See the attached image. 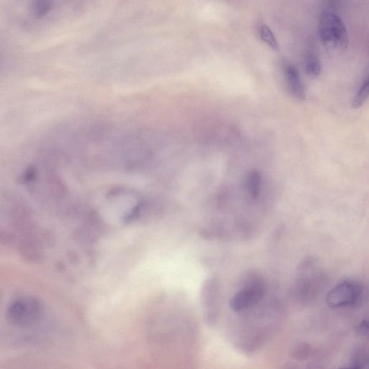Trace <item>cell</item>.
<instances>
[{
	"label": "cell",
	"instance_id": "obj_4",
	"mask_svg": "<svg viewBox=\"0 0 369 369\" xmlns=\"http://www.w3.org/2000/svg\"><path fill=\"white\" fill-rule=\"evenodd\" d=\"M362 295L363 287L359 282L345 281L337 285L328 293L327 303L333 309L352 306L357 304Z\"/></svg>",
	"mask_w": 369,
	"mask_h": 369
},
{
	"label": "cell",
	"instance_id": "obj_15",
	"mask_svg": "<svg viewBox=\"0 0 369 369\" xmlns=\"http://www.w3.org/2000/svg\"><path fill=\"white\" fill-rule=\"evenodd\" d=\"M368 324L366 320H363L356 327V333L360 336H366L368 333Z\"/></svg>",
	"mask_w": 369,
	"mask_h": 369
},
{
	"label": "cell",
	"instance_id": "obj_10",
	"mask_svg": "<svg viewBox=\"0 0 369 369\" xmlns=\"http://www.w3.org/2000/svg\"><path fill=\"white\" fill-rule=\"evenodd\" d=\"M29 10L33 17L43 18L54 10V6L49 1H38L33 3Z\"/></svg>",
	"mask_w": 369,
	"mask_h": 369
},
{
	"label": "cell",
	"instance_id": "obj_14",
	"mask_svg": "<svg viewBox=\"0 0 369 369\" xmlns=\"http://www.w3.org/2000/svg\"><path fill=\"white\" fill-rule=\"evenodd\" d=\"M13 241V236L4 230H0V244H10Z\"/></svg>",
	"mask_w": 369,
	"mask_h": 369
},
{
	"label": "cell",
	"instance_id": "obj_6",
	"mask_svg": "<svg viewBox=\"0 0 369 369\" xmlns=\"http://www.w3.org/2000/svg\"><path fill=\"white\" fill-rule=\"evenodd\" d=\"M19 253L25 260L31 263L42 262L45 258L42 251L33 241L24 240L20 242Z\"/></svg>",
	"mask_w": 369,
	"mask_h": 369
},
{
	"label": "cell",
	"instance_id": "obj_5",
	"mask_svg": "<svg viewBox=\"0 0 369 369\" xmlns=\"http://www.w3.org/2000/svg\"><path fill=\"white\" fill-rule=\"evenodd\" d=\"M284 79L287 89L295 99L303 101L306 98V92L298 70L292 64L283 67Z\"/></svg>",
	"mask_w": 369,
	"mask_h": 369
},
{
	"label": "cell",
	"instance_id": "obj_3",
	"mask_svg": "<svg viewBox=\"0 0 369 369\" xmlns=\"http://www.w3.org/2000/svg\"><path fill=\"white\" fill-rule=\"evenodd\" d=\"M266 292L265 281L256 275H250L240 290L230 299L231 309L240 313L253 308L264 298Z\"/></svg>",
	"mask_w": 369,
	"mask_h": 369
},
{
	"label": "cell",
	"instance_id": "obj_11",
	"mask_svg": "<svg viewBox=\"0 0 369 369\" xmlns=\"http://www.w3.org/2000/svg\"><path fill=\"white\" fill-rule=\"evenodd\" d=\"M260 36L264 43L274 50L278 49V44L274 33L267 25H262L260 28Z\"/></svg>",
	"mask_w": 369,
	"mask_h": 369
},
{
	"label": "cell",
	"instance_id": "obj_16",
	"mask_svg": "<svg viewBox=\"0 0 369 369\" xmlns=\"http://www.w3.org/2000/svg\"><path fill=\"white\" fill-rule=\"evenodd\" d=\"M363 361H359L358 363H354L353 365L345 366L343 368H340V369H363V366L362 365Z\"/></svg>",
	"mask_w": 369,
	"mask_h": 369
},
{
	"label": "cell",
	"instance_id": "obj_8",
	"mask_svg": "<svg viewBox=\"0 0 369 369\" xmlns=\"http://www.w3.org/2000/svg\"><path fill=\"white\" fill-rule=\"evenodd\" d=\"M304 70L306 75L312 79L317 77L321 73L320 61L313 50L306 53L304 60Z\"/></svg>",
	"mask_w": 369,
	"mask_h": 369
},
{
	"label": "cell",
	"instance_id": "obj_9",
	"mask_svg": "<svg viewBox=\"0 0 369 369\" xmlns=\"http://www.w3.org/2000/svg\"><path fill=\"white\" fill-rule=\"evenodd\" d=\"M368 68L366 70V74L362 80V83L352 102V107L354 109H359L362 107L368 99V88H369V81H368Z\"/></svg>",
	"mask_w": 369,
	"mask_h": 369
},
{
	"label": "cell",
	"instance_id": "obj_13",
	"mask_svg": "<svg viewBox=\"0 0 369 369\" xmlns=\"http://www.w3.org/2000/svg\"><path fill=\"white\" fill-rule=\"evenodd\" d=\"M292 353L295 359L299 360L305 359L311 354V347L306 343H299L296 345Z\"/></svg>",
	"mask_w": 369,
	"mask_h": 369
},
{
	"label": "cell",
	"instance_id": "obj_1",
	"mask_svg": "<svg viewBox=\"0 0 369 369\" xmlns=\"http://www.w3.org/2000/svg\"><path fill=\"white\" fill-rule=\"evenodd\" d=\"M319 32L322 42L327 49L333 52H343L347 49V32L336 5L331 3L322 11Z\"/></svg>",
	"mask_w": 369,
	"mask_h": 369
},
{
	"label": "cell",
	"instance_id": "obj_2",
	"mask_svg": "<svg viewBox=\"0 0 369 369\" xmlns=\"http://www.w3.org/2000/svg\"><path fill=\"white\" fill-rule=\"evenodd\" d=\"M45 313V306L38 299L22 297L10 304L6 311V318L13 327L19 329H28L42 321Z\"/></svg>",
	"mask_w": 369,
	"mask_h": 369
},
{
	"label": "cell",
	"instance_id": "obj_12",
	"mask_svg": "<svg viewBox=\"0 0 369 369\" xmlns=\"http://www.w3.org/2000/svg\"><path fill=\"white\" fill-rule=\"evenodd\" d=\"M37 176V169L34 166H30L18 176L17 181L20 183L27 184L35 180Z\"/></svg>",
	"mask_w": 369,
	"mask_h": 369
},
{
	"label": "cell",
	"instance_id": "obj_7",
	"mask_svg": "<svg viewBox=\"0 0 369 369\" xmlns=\"http://www.w3.org/2000/svg\"><path fill=\"white\" fill-rule=\"evenodd\" d=\"M262 176L259 171L253 170L248 173L245 178V188L250 196L257 199L260 194Z\"/></svg>",
	"mask_w": 369,
	"mask_h": 369
}]
</instances>
